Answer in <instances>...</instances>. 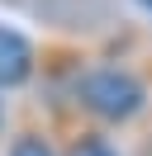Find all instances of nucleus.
<instances>
[{"instance_id":"nucleus-1","label":"nucleus","mask_w":152,"mask_h":156,"mask_svg":"<svg viewBox=\"0 0 152 156\" xmlns=\"http://www.w3.org/2000/svg\"><path fill=\"white\" fill-rule=\"evenodd\" d=\"M76 99L81 109H90L95 118L104 123H128L142 104H147V90L133 71H119V66H95L76 80Z\"/></svg>"},{"instance_id":"nucleus-2","label":"nucleus","mask_w":152,"mask_h":156,"mask_svg":"<svg viewBox=\"0 0 152 156\" xmlns=\"http://www.w3.org/2000/svg\"><path fill=\"white\" fill-rule=\"evenodd\" d=\"M33 76V43L19 29H5L0 24V90H14Z\"/></svg>"},{"instance_id":"nucleus-3","label":"nucleus","mask_w":152,"mask_h":156,"mask_svg":"<svg viewBox=\"0 0 152 156\" xmlns=\"http://www.w3.org/2000/svg\"><path fill=\"white\" fill-rule=\"evenodd\" d=\"M66 156H119V151H114V147L104 142V137H76Z\"/></svg>"},{"instance_id":"nucleus-4","label":"nucleus","mask_w":152,"mask_h":156,"mask_svg":"<svg viewBox=\"0 0 152 156\" xmlns=\"http://www.w3.org/2000/svg\"><path fill=\"white\" fill-rule=\"evenodd\" d=\"M10 156H57V151L43 142V137H19V142L10 147Z\"/></svg>"},{"instance_id":"nucleus-5","label":"nucleus","mask_w":152,"mask_h":156,"mask_svg":"<svg viewBox=\"0 0 152 156\" xmlns=\"http://www.w3.org/2000/svg\"><path fill=\"white\" fill-rule=\"evenodd\" d=\"M0 123H5V104H0Z\"/></svg>"},{"instance_id":"nucleus-6","label":"nucleus","mask_w":152,"mask_h":156,"mask_svg":"<svg viewBox=\"0 0 152 156\" xmlns=\"http://www.w3.org/2000/svg\"><path fill=\"white\" fill-rule=\"evenodd\" d=\"M142 5H147V10H152V0H142Z\"/></svg>"}]
</instances>
